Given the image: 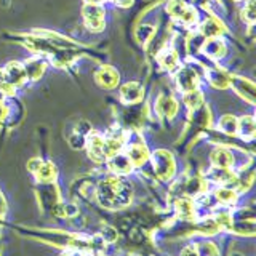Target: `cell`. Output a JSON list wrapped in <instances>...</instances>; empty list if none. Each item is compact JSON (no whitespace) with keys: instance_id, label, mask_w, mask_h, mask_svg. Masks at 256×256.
I'll use <instances>...</instances> for the list:
<instances>
[{"instance_id":"1","label":"cell","mask_w":256,"mask_h":256,"mask_svg":"<svg viewBox=\"0 0 256 256\" xmlns=\"http://www.w3.org/2000/svg\"><path fill=\"white\" fill-rule=\"evenodd\" d=\"M98 196L102 205L106 206H124L130 202L132 192L126 184L117 178H109L100 184Z\"/></svg>"},{"instance_id":"2","label":"cell","mask_w":256,"mask_h":256,"mask_svg":"<svg viewBox=\"0 0 256 256\" xmlns=\"http://www.w3.org/2000/svg\"><path fill=\"white\" fill-rule=\"evenodd\" d=\"M86 28L90 30L100 32L104 29V12L100 4H86L82 10Z\"/></svg>"},{"instance_id":"3","label":"cell","mask_w":256,"mask_h":256,"mask_svg":"<svg viewBox=\"0 0 256 256\" xmlns=\"http://www.w3.org/2000/svg\"><path fill=\"white\" fill-rule=\"evenodd\" d=\"M152 160H154V170L157 172V174L162 180H168L173 176L174 172V162L170 152L166 150H157L154 156H152Z\"/></svg>"},{"instance_id":"4","label":"cell","mask_w":256,"mask_h":256,"mask_svg":"<svg viewBox=\"0 0 256 256\" xmlns=\"http://www.w3.org/2000/svg\"><path fill=\"white\" fill-rule=\"evenodd\" d=\"M4 72H5V77L8 80V84L13 85V86H22L29 80L24 64L22 62H18V61H12L4 69Z\"/></svg>"},{"instance_id":"5","label":"cell","mask_w":256,"mask_h":256,"mask_svg":"<svg viewBox=\"0 0 256 256\" xmlns=\"http://www.w3.org/2000/svg\"><path fill=\"white\" fill-rule=\"evenodd\" d=\"M86 148L88 154L94 160V162H102L106 158V152H104V138L98 133H90L86 138Z\"/></svg>"},{"instance_id":"6","label":"cell","mask_w":256,"mask_h":256,"mask_svg":"<svg viewBox=\"0 0 256 256\" xmlns=\"http://www.w3.org/2000/svg\"><path fill=\"white\" fill-rule=\"evenodd\" d=\"M229 84L234 86V90L242 96L244 100H248L252 104L254 102V86L252 82L242 78V77H237V76H230Z\"/></svg>"},{"instance_id":"7","label":"cell","mask_w":256,"mask_h":256,"mask_svg":"<svg viewBox=\"0 0 256 256\" xmlns=\"http://www.w3.org/2000/svg\"><path fill=\"white\" fill-rule=\"evenodd\" d=\"M94 78H96V84H100L101 86L108 88V90H110V88H116L117 84H118L117 70L114 68H109V66L101 68L98 72H96Z\"/></svg>"},{"instance_id":"8","label":"cell","mask_w":256,"mask_h":256,"mask_svg":"<svg viewBox=\"0 0 256 256\" xmlns=\"http://www.w3.org/2000/svg\"><path fill=\"white\" fill-rule=\"evenodd\" d=\"M142 98V86L138 82H128L120 88V100L126 104H134Z\"/></svg>"},{"instance_id":"9","label":"cell","mask_w":256,"mask_h":256,"mask_svg":"<svg viewBox=\"0 0 256 256\" xmlns=\"http://www.w3.org/2000/svg\"><path fill=\"white\" fill-rule=\"evenodd\" d=\"M197 72L192 69H181L176 74V84H178L180 90H182L184 93L190 92L197 88Z\"/></svg>"},{"instance_id":"10","label":"cell","mask_w":256,"mask_h":256,"mask_svg":"<svg viewBox=\"0 0 256 256\" xmlns=\"http://www.w3.org/2000/svg\"><path fill=\"white\" fill-rule=\"evenodd\" d=\"M202 52L210 60H220L226 52V46H224L222 40H220V37H212L202 45Z\"/></svg>"},{"instance_id":"11","label":"cell","mask_w":256,"mask_h":256,"mask_svg":"<svg viewBox=\"0 0 256 256\" xmlns=\"http://www.w3.org/2000/svg\"><path fill=\"white\" fill-rule=\"evenodd\" d=\"M224 32V26L220 20L216 18H205L200 24V34L206 38H212V37H220Z\"/></svg>"},{"instance_id":"12","label":"cell","mask_w":256,"mask_h":256,"mask_svg":"<svg viewBox=\"0 0 256 256\" xmlns=\"http://www.w3.org/2000/svg\"><path fill=\"white\" fill-rule=\"evenodd\" d=\"M126 157L130 158L132 165L140 166V165H142L149 158V152H148V149H146V146H144V144L136 142V144H132V146L128 148Z\"/></svg>"},{"instance_id":"13","label":"cell","mask_w":256,"mask_h":256,"mask_svg":"<svg viewBox=\"0 0 256 256\" xmlns=\"http://www.w3.org/2000/svg\"><path fill=\"white\" fill-rule=\"evenodd\" d=\"M109 166H110V170L117 173V174H125L132 170V162H130V158L126 157V154H114V156H110L109 157Z\"/></svg>"},{"instance_id":"14","label":"cell","mask_w":256,"mask_h":256,"mask_svg":"<svg viewBox=\"0 0 256 256\" xmlns=\"http://www.w3.org/2000/svg\"><path fill=\"white\" fill-rule=\"evenodd\" d=\"M156 110L157 114L164 117H173L178 110V102H176L172 96H160L156 102Z\"/></svg>"},{"instance_id":"15","label":"cell","mask_w":256,"mask_h":256,"mask_svg":"<svg viewBox=\"0 0 256 256\" xmlns=\"http://www.w3.org/2000/svg\"><path fill=\"white\" fill-rule=\"evenodd\" d=\"M212 162L214 166H220V168H229L234 164V156H232V152L224 149V148H216L213 152H212Z\"/></svg>"},{"instance_id":"16","label":"cell","mask_w":256,"mask_h":256,"mask_svg":"<svg viewBox=\"0 0 256 256\" xmlns=\"http://www.w3.org/2000/svg\"><path fill=\"white\" fill-rule=\"evenodd\" d=\"M158 62L165 70H170V72L180 68V58H178V54H176V52L172 50V48H166V50H164L158 54Z\"/></svg>"},{"instance_id":"17","label":"cell","mask_w":256,"mask_h":256,"mask_svg":"<svg viewBox=\"0 0 256 256\" xmlns=\"http://www.w3.org/2000/svg\"><path fill=\"white\" fill-rule=\"evenodd\" d=\"M206 77H208V82L216 88H226L230 80V76L226 74V70L218 69V68L206 70Z\"/></svg>"},{"instance_id":"18","label":"cell","mask_w":256,"mask_h":256,"mask_svg":"<svg viewBox=\"0 0 256 256\" xmlns=\"http://www.w3.org/2000/svg\"><path fill=\"white\" fill-rule=\"evenodd\" d=\"M237 133L245 140H252L254 136V118L252 116H245L237 120Z\"/></svg>"},{"instance_id":"19","label":"cell","mask_w":256,"mask_h":256,"mask_svg":"<svg viewBox=\"0 0 256 256\" xmlns=\"http://www.w3.org/2000/svg\"><path fill=\"white\" fill-rule=\"evenodd\" d=\"M24 68H26V72H28V78L36 80V78H38L45 72V62L40 61V58L30 60L29 62L24 64Z\"/></svg>"},{"instance_id":"20","label":"cell","mask_w":256,"mask_h":256,"mask_svg":"<svg viewBox=\"0 0 256 256\" xmlns=\"http://www.w3.org/2000/svg\"><path fill=\"white\" fill-rule=\"evenodd\" d=\"M184 102H186V106L190 110H196L200 106V104L204 102V96H202V93L197 90V88H194V90L184 93Z\"/></svg>"},{"instance_id":"21","label":"cell","mask_w":256,"mask_h":256,"mask_svg":"<svg viewBox=\"0 0 256 256\" xmlns=\"http://www.w3.org/2000/svg\"><path fill=\"white\" fill-rule=\"evenodd\" d=\"M36 174H37V180L38 181H52L56 174V170H54V165L53 164H45L42 162L40 166L36 170Z\"/></svg>"},{"instance_id":"22","label":"cell","mask_w":256,"mask_h":256,"mask_svg":"<svg viewBox=\"0 0 256 256\" xmlns=\"http://www.w3.org/2000/svg\"><path fill=\"white\" fill-rule=\"evenodd\" d=\"M220 128L221 132L228 134H236L237 133V118L234 116H224L220 120Z\"/></svg>"},{"instance_id":"23","label":"cell","mask_w":256,"mask_h":256,"mask_svg":"<svg viewBox=\"0 0 256 256\" xmlns=\"http://www.w3.org/2000/svg\"><path fill=\"white\" fill-rule=\"evenodd\" d=\"M178 212L182 216V218H192V214H194V205H192V202L189 198H181L178 200Z\"/></svg>"},{"instance_id":"24","label":"cell","mask_w":256,"mask_h":256,"mask_svg":"<svg viewBox=\"0 0 256 256\" xmlns=\"http://www.w3.org/2000/svg\"><path fill=\"white\" fill-rule=\"evenodd\" d=\"M216 198L220 200L221 204H232L236 200V192L232 189H228V188H221L214 192Z\"/></svg>"},{"instance_id":"25","label":"cell","mask_w":256,"mask_h":256,"mask_svg":"<svg viewBox=\"0 0 256 256\" xmlns=\"http://www.w3.org/2000/svg\"><path fill=\"white\" fill-rule=\"evenodd\" d=\"M197 248L198 256H218V248L210 242H202Z\"/></svg>"},{"instance_id":"26","label":"cell","mask_w":256,"mask_h":256,"mask_svg":"<svg viewBox=\"0 0 256 256\" xmlns=\"http://www.w3.org/2000/svg\"><path fill=\"white\" fill-rule=\"evenodd\" d=\"M244 16L248 22L254 21V0H246V4L244 6Z\"/></svg>"},{"instance_id":"27","label":"cell","mask_w":256,"mask_h":256,"mask_svg":"<svg viewBox=\"0 0 256 256\" xmlns=\"http://www.w3.org/2000/svg\"><path fill=\"white\" fill-rule=\"evenodd\" d=\"M182 256H198L197 248H196L194 245L186 246V248H184V250H182Z\"/></svg>"},{"instance_id":"28","label":"cell","mask_w":256,"mask_h":256,"mask_svg":"<svg viewBox=\"0 0 256 256\" xmlns=\"http://www.w3.org/2000/svg\"><path fill=\"white\" fill-rule=\"evenodd\" d=\"M6 116H8V108L5 106L4 102H0V124H2L4 120L6 118Z\"/></svg>"},{"instance_id":"29","label":"cell","mask_w":256,"mask_h":256,"mask_svg":"<svg viewBox=\"0 0 256 256\" xmlns=\"http://www.w3.org/2000/svg\"><path fill=\"white\" fill-rule=\"evenodd\" d=\"M40 164H42V160H38V158L30 160V162H29V170L36 173V170H37V168L40 166Z\"/></svg>"},{"instance_id":"30","label":"cell","mask_w":256,"mask_h":256,"mask_svg":"<svg viewBox=\"0 0 256 256\" xmlns=\"http://www.w3.org/2000/svg\"><path fill=\"white\" fill-rule=\"evenodd\" d=\"M133 0H114V4L120 8H126V6H130L132 5Z\"/></svg>"},{"instance_id":"31","label":"cell","mask_w":256,"mask_h":256,"mask_svg":"<svg viewBox=\"0 0 256 256\" xmlns=\"http://www.w3.org/2000/svg\"><path fill=\"white\" fill-rule=\"evenodd\" d=\"M85 2H86V4H100V5H101V4L104 2V0H85Z\"/></svg>"},{"instance_id":"32","label":"cell","mask_w":256,"mask_h":256,"mask_svg":"<svg viewBox=\"0 0 256 256\" xmlns=\"http://www.w3.org/2000/svg\"><path fill=\"white\" fill-rule=\"evenodd\" d=\"M64 256H82V254H78V253H69V254H64Z\"/></svg>"}]
</instances>
